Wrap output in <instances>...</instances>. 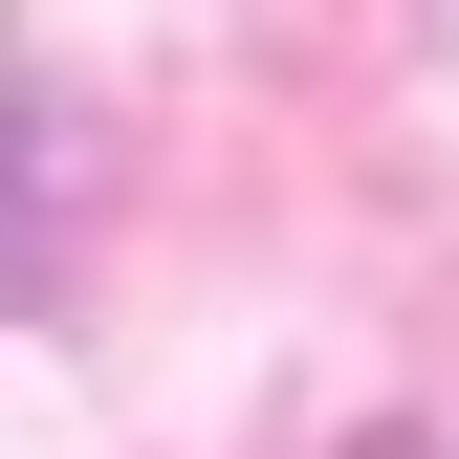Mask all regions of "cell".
Masks as SVG:
<instances>
[{
    "label": "cell",
    "instance_id": "cell-1",
    "mask_svg": "<svg viewBox=\"0 0 459 459\" xmlns=\"http://www.w3.org/2000/svg\"><path fill=\"white\" fill-rule=\"evenodd\" d=\"M44 153L66 132H44V88L0 66V284H44Z\"/></svg>",
    "mask_w": 459,
    "mask_h": 459
}]
</instances>
